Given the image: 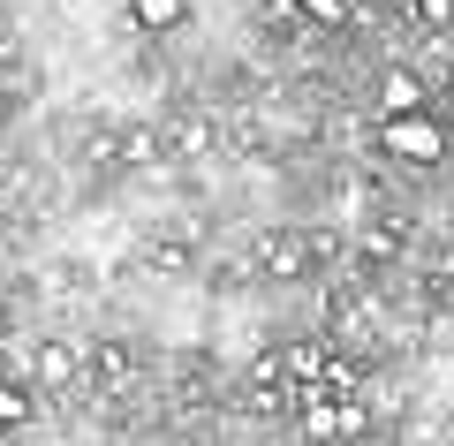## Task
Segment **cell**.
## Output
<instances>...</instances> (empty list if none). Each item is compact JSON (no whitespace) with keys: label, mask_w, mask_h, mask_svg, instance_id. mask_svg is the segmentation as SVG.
<instances>
[{"label":"cell","mask_w":454,"mask_h":446,"mask_svg":"<svg viewBox=\"0 0 454 446\" xmlns=\"http://www.w3.org/2000/svg\"><path fill=\"white\" fill-rule=\"evenodd\" d=\"M325 364H333V340L325 333H303V340H280V379L288 386H318Z\"/></svg>","instance_id":"obj_2"},{"label":"cell","mask_w":454,"mask_h":446,"mask_svg":"<svg viewBox=\"0 0 454 446\" xmlns=\"http://www.w3.org/2000/svg\"><path fill=\"white\" fill-rule=\"evenodd\" d=\"M379 144H387L394 160H409V167H439V160H447L439 98H432V106H417V113H379Z\"/></svg>","instance_id":"obj_1"},{"label":"cell","mask_w":454,"mask_h":446,"mask_svg":"<svg viewBox=\"0 0 454 446\" xmlns=\"http://www.w3.org/2000/svg\"><path fill=\"white\" fill-rule=\"evenodd\" d=\"M417 106H432L424 76L417 68H387V76H379V113H417Z\"/></svg>","instance_id":"obj_4"},{"label":"cell","mask_w":454,"mask_h":446,"mask_svg":"<svg viewBox=\"0 0 454 446\" xmlns=\"http://www.w3.org/2000/svg\"><path fill=\"white\" fill-rule=\"evenodd\" d=\"M83 371V348H68V340H31V379L38 386H76Z\"/></svg>","instance_id":"obj_3"},{"label":"cell","mask_w":454,"mask_h":446,"mask_svg":"<svg viewBox=\"0 0 454 446\" xmlns=\"http://www.w3.org/2000/svg\"><path fill=\"white\" fill-rule=\"evenodd\" d=\"M310 23H348V0H295Z\"/></svg>","instance_id":"obj_8"},{"label":"cell","mask_w":454,"mask_h":446,"mask_svg":"<svg viewBox=\"0 0 454 446\" xmlns=\"http://www.w3.org/2000/svg\"><path fill=\"white\" fill-rule=\"evenodd\" d=\"M303 265H310V250H303L295 235H273V242H265V272H280V280H295Z\"/></svg>","instance_id":"obj_6"},{"label":"cell","mask_w":454,"mask_h":446,"mask_svg":"<svg viewBox=\"0 0 454 446\" xmlns=\"http://www.w3.org/2000/svg\"><path fill=\"white\" fill-rule=\"evenodd\" d=\"M417 23H424V31H447V23H454V0H417Z\"/></svg>","instance_id":"obj_9"},{"label":"cell","mask_w":454,"mask_h":446,"mask_svg":"<svg viewBox=\"0 0 454 446\" xmlns=\"http://www.w3.org/2000/svg\"><path fill=\"white\" fill-rule=\"evenodd\" d=\"M31 424V379H0V431Z\"/></svg>","instance_id":"obj_5"},{"label":"cell","mask_w":454,"mask_h":446,"mask_svg":"<svg viewBox=\"0 0 454 446\" xmlns=\"http://www.w3.org/2000/svg\"><path fill=\"white\" fill-rule=\"evenodd\" d=\"M129 16L145 23V31H175V23L190 16V0H129Z\"/></svg>","instance_id":"obj_7"}]
</instances>
